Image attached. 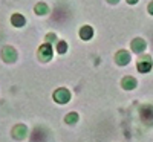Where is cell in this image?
<instances>
[{
	"instance_id": "52a82bcc",
	"label": "cell",
	"mask_w": 153,
	"mask_h": 142,
	"mask_svg": "<svg viewBox=\"0 0 153 142\" xmlns=\"http://www.w3.org/2000/svg\"><path fill=\"white\" fill-rule=\"evenodd\" d=\"M81 37H83V38H91V37H92V29L89 28V26L83 28V29H81Z\"/></svg>"
},
{
	"instance_id": "8992f818",
	"label": "cell",
	"mask_w": 153,
	"mask_h": 142,
	"mask_svg": "<svg viewBox=\"0 0 153 142\" xmlns=\"http://www.w3.org/2000/svg\"><path fill=\"white\" fill-rule=\"evenodd\" d=\"M12 23H14L16 26H22V24H25V20H23L22 16L16 14V16H12Z\"/></svg>"
},
{
	"instance_id": "30bf717a",
	"label": "cell",
	"mask_w": 153,
	"mask_h": 142,
	"mask_svg": "<svg viewBox=\"0 0 153 142\" xmlns=\"http://www.w3.org/2000/svg\"><path fill=\"white\" fill-rule=\"evenodd\" d=\"M149 12H150V14L153 16V2H152V3L149 5Z\"/></svg>"
},
{
	"instance_id": "3957f363",
	"label": "cell",
	"mask_w": 153,
	"mask_h": 142,
	"mask_svg": "<svg viewBox=\"0 0 153 142\" xmlns=\"http://www.w3.org/2000/svg\"><path fill=\"white\" fill-rule=\"evenodd\" d=\"M132 47H133L135 52H143L144 47H146V43H144L143 40H135L133 44H132Z\"/></svg>"
},
{
	"instance_id": "ba28073f",
	"label": "cell",
	"mask_w": 153,
	"mask_h": 142,
	"mask_svg": "<svg viewBox=\"0 0 153 142\" xmlns=\"http://www.w3.org/2000/svg\"><path fill=\"white\" fill-rule=\"evenodd\" d=\"M124 87H126V89H132V87H135V80L130 78V76H127V78L124 80Z\"/></svg>"
},
{
	"instance_id": "277c9868",
	"label": "cell",
	"mask_w": 153,
	"mask_h": 142,
	"mask_svg": "<svg viewBox=\"0 0 153 142\" xmlns=\"http://www.w3.org/2000/svg\"><path fill=\"white\" fill-rule=\"evenodd\" d=\"M40 54H42V57L46 60V58H51V55H52V50H51V46L49 44H46V46H43L42 49H40Z\"/></svg>"
},
{
	"instance_id": "6da1fadb",
	"label": "cell",
	"mask_w": 153,
	"mask_h": 142,
	"mask_svg": "<svg viewBox=\"0 0 153 142\" xmlns=\"http://www.w3.org/2000/svg\"><path fill=\"white\" fill-rule=\"evenodd\" d=\"M138 69H139V72H149L152 69V58L150 57H143L138 61Z\"/></svg>"
},
{
	"instance_id": "8fae6325",
	"label": "cell",
	"mask_w": 153,
	"mask_h": 142,
	"mask_svg": "<svg viewBox=\"0 0 153 142\" xmlns=\"http://www.w3.org/2000/svg\"><path fill=\"white\" fill-rule=\"evenodd\" d=\"M129 3H135V2H138V0H127Z\"/></svg>"
},
{
	"instance_id": "5b68a950",
	"label": "cell",
	"mask_w": 153,
	"mask_h": 142,
	"mask_svg": "<svg viewBox=\"0 0 153 142\" xmlns=\"http://www.w3.org/2000/svg\"><path fill=\"white\" fill-rule=\"evenodd\" d=\"M129 60H130V57H129V54L127 52H118V63H123V64H126V63H129Z\"/></svg>"
},
{
	"instance_id": "9c48e42d",
	"label": "cell",
	"mask_w": 153,
	"mask_h": 142,
	"mask_svg": "<svg viewBox=\"0 0 153 142\" xmlns=\"http://www.w3.org/2000/svg\"><path fill=\"white\" fill-rule=\"evenodd\" d=\"M66 50V43H60L58 44V52H65Z\"/></svg>"
},
{
	"instance_id": "7a4b0ae2",
	"label": "cell",
	"mask_w": 153,
	"mask_h": 142,
	"mask_svg": "<svg viewBox=\"0 0 153 142\" xmlns=\"http://www.w3.org/2000/svg\"><path fill=\"white\" fill-rule=\"evenodd\" d=\"M55 99L58 101V102H66L68 99H69V93H68V90H58V92L55 93Z\"/></svg>"
}]
</instances>
